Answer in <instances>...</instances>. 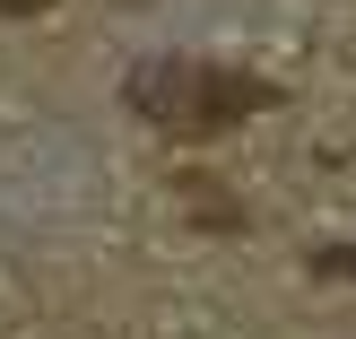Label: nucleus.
<instances>
[{"mask_svg": "<svg viewBox=\"0 0 356 339\" xmlns=\"http://www.w3.org/2000/svg\"><path fill=\"white\" fill-rule=\"evenodd\" d=\"M0 9H9V17H26V9H44V0H0Z\"/></svg>", "mask_w": 356, "mask_h": 339, "instance_id": "f03ea898", "label": "nucleus"}, {"mask_svg": "<svg viewBox=\"0 0 356 339\" xmlns=\"http://www.w3.org/2000/svg\"><path fill=\"white\" fill-rule=\"evenodd\" d=\"M270 96L261 79H235V70H148L139 79V113L174 122V131H226L252 104Z\"/></svg>", "mask_w": 356, "mask_h": 339, "instance_id": "f257e3e1", "label": "nucleus"}]
</instances>
